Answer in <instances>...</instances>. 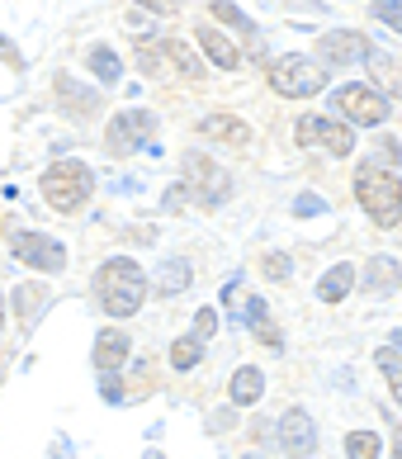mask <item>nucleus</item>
I'll return each mask as SVG.
<instances>
[{
  "label": "nucleus",
  "mask_w": 402,
  "mask_h": 459,
  "mask_svg": "<svg viewBox=\"0 0 402 459\" xmlns=\"http://www.w3.org/2000/svg\"><path fill=\"white\" fill-rule=\"evenodd\" d=\"M379 450H383V446H379L374 431H350V436H346V455H350V459H379Z\"/></svg>",
  "instance_id": "b1692460"
},
{
  "label": "nucleus",
  "mask_w": 402,
  "mask_h": 459,
  "mask_svg": "<svg viewBox=\"0 0 402 459\" xmlns=\"http://www.w3.org/2000/svg\"><path fill=\"white\" fill-rule=\"evenodd\" d=\"M294 213H298V218H317V213H327V204L317 199V195H298V199H294Z\"/></svg>",
  "instance_id": "c756f323"
},
{
  "label": "nucleus",
  "mask_w": 402,
  "mask_h": 459,
  "mask_svg": "<svg viewBox=\"0 0 402 459\" xmlns=\"http://www.w3.org/2000/svg\"><path fill=\"white\" fill-rule=\"evenodd\" d=\"M393 351L402 355V332H393Z\"/></svg>",
  "instance_id": "f704fd0d"
},
{
  "label": "nucleus",
  "mask_w": 402,
  "mask_h": 459,
  "mask_svg": "<svg viewBox=\"0 0 402 459\" xmlns=\"http://www.w3.org/2000/svg\"><path fill=\"white\" fill-rule=\"evenodd\" d=\"M185 199H190V185H171V190H166V209H180Z\"/></svg>",
  "instance_id": "2f4dec72"
},
{
  "label": "nucleus",
  "mask_w": 402,
  "mask_h": 459,
  "mask_svg": "<svg viewBox=\"0 0 402 459\" xmlns=\"http://www.w3.org/2000/svg\"><path fill=\"white\" fill-rule=\"evenodd\" d=\"M86 62H90V72H95L99 81H105V86H114V81L124 76V62H119V53H109L105 43H99V48H90V53H86Z\"/></svg>",
  "instance_id": "aec40b11"
},
{
  "label": "nucleus",
  "mask_w": 402,
  "mask_h": 459,
  "mask_svg": "<svg viewBox=\"0 0 402 459\" xmlns=\"http://www.w3.org/2000/svg\"><path fill=\"white\" fill-rule=\"evenodd\" d=\"M322 57L337 62V66H350V62H370V43H364V33L355 29H337L322 39Z\"/></svg>",
  "instance_id": "9b49d317"
},
{
  "label": "nucleus",
  "mask_w": 402,
  "mask_h": 459,
  "mask_svg": "<svg viewBox=\"0 0 402 459\" xmlns=\"http://www.w3.org/2000/svg\"><path fill=\"white\" fill-rule=\"evenodd\" d=\"M190 284V261H166V275H161V294H180Z\"/></svg>",
  "instance_id": "bb28decb"
},
{
  "label": "nucleus",
  "mask_w": 402,
  "mask_h": 459,
  "mask_svg": "<svg viewBox=\"0 0 402 459\" xmlns=\"http://www.w3.org/2000/svg\"><path fill=\"white\" fill-rule=\"evenodd\" d=\"M157 53H161L166 62H171V72H175V76H185V81H204V66H199V57H194L180 39H161V43H157Z\"/></svg>",
  "instance_id": "dca6fc26"
},
{
  "label": "nucleus",
  "mask_w": 402,
  "mask_h": 459,
  "mask_svg": "<svg viewBox=\"0 0 402 459\" xmlns=\"http://www.w3.org/2000/svg\"><path fill=\"white\" fill-rule=\"evenodd\" d=\"M142 10H157V14H166V10H175V0H138Z\"/></svg>",
  "instance_id": "72a5a7b5"
},
{
  "label": "nucleus",
  "mask_w": 402,
  "mask_h": 459,
  "mask_svg": "<svg viewBox=\"0 0 402 459\" xmlns=\"http://www.w3.org/2000/svg\"><path fill=\"white\" fill-rule=\"evenodd\" d=\"M95 294L105 303V313L114 317H133L142 308V294H147V275L133 256H109L99 265V280H95Z\"/></svg>",
  "instance_id": "f257e3e1"
},
{
  "label": "nucleus",
  "mask_w": 402,
  "mask_h": 459,
  "mask_svg": "<svg viewBox=\"0 0 402 459\" xmlns=\"http://www.w3.org/2000/svg\"><path fill=\"white\" fill-rule=\"evenodd\" d=\"M294 138H298V147H327L331 157H350L355 152V128L341 124V118H327V114H304Z\"/></svg>",
  "instance_id": "39448f33"
},
{
  "label": "nucleus",
  "mask_w": 402,
  "mask_h": 459,
  "mask_svg": "<svg viewBox=\"0 0 402 459\" xmlns=\"http://www.w3.org/2000/svg\"><path fill=\"white\" fill-rule=\"evenodd\" d=\"M157 133V114H147V109H124V114H114L109 118V152H133L138 143H147Z\"/></svg>",
  "instance_id": "6e6552de"
},
{
  "label": "nucleus",
  "mask_w": 402,
  "mask_h": 459,
  "mask_svg": "<svg viewBox=\"0 0 402 459\" xmlns=\"http://www.w3.org/2000/svg\"><path fill=\"white\" fill-rule=\"evenodd\" d=\"M0 327H5V299H0Z\"/></svg>",
  "instance_id": "c9c22d12"
},
{
  "label": "nucleus",
  "mask_w": 402,
  "mask_h": 459,
  "mask_svg": "<svg viewBox=\"0 0 402 459\" xmlns=\"http://www.w3.org/2000/svg\"><path fill=\"white\" fill-rule=\"evenodd\" d=\"M279 446L289 459H312L317 455V427L304 407H289V412L279 417Z\"/></svg>",
  "instance_id": "1a4fd4ad"
},
{
  "label": "nucleus",
  "mask_w": 402,
  "mask_h": 459,
  "mask_svg": "<svg viewBox=\"0 0 402 459\" xmlns=\"http://www.w3.org/2000/svg\"><path fill=\"white\" fill-rule=\"evenodd\" d=\"M265 275H270V280H289V256H284V251H270V256H265Z\"/></svg>",
  "instance_id": "7c9ffc66"
},
{
  "label": "nucleus",
  "mask_w": 402,
  "mask_h": 459,
  "mask_svg": "<svg viewBox=\"0 0 402 459\" xmlns=\"http://www.w3.org/2000/svg\"><path fill=\"white\" fill-rule=\"evenodd\" d=\"M261 394H265V374L256 365H242L237 374H232V403H237V407L261 403Z\"/></svg>",
  "instance_id": "a211bd4d"
},
{
  "label": "nucleus",
  "mask_w": 402,
  "mask_h": 459,
  "mask_svg": "<svg viewBox=\"0 0 402 459\" xmlns=\"http://www.w3.org/2000/svg\"><path fill=\"white\" fill-rule=\"evenodd\" d=\"M194 39L204 43V53H209V62H218V66H227V72H232V66L242 62V53H237V43H232V39H227L223 29H213V24H199V33H194Z\"/></svg>",
  "instance_id": "ddd939ff"
},
{
  "label": "nucleus",
  "mask_w": 402,
  "mask_h": 459,
  "mask_svg": "<svg viewBox=\"0 0 402 459\" xmlns=\"http://www.w3.org/2000/svg\"><path fill=\"white\" fill-rule=\"evenodd\" d=\"M360 284H364V294H370V299H374V294H393V289L402 284L398 261H393V256H374L370 265H364V280H360Z\"/></svg>",
  "instance_id": "2eb2a0df"
},
{
  "label": "nucleus",
  "mask_w": 402,
  "mask_h": 459,
  "mask_svg": "<svg viewBox=\"0 0 402 459\" xmlns=\"http://www.w3.org/2000/svg\"><path fill=\"white\" fill-rule=\"evenodd\" d=\"M355 195H360V209L370 213L379 228H393L402 218V180L398 176H389V171H360Z\"/></svg>",
  "instance_id": "7ed1b4c3"
},
{
  "label": "nucleus",
  "mask_w": 402,
  "mask_h": 459,
  "mask_svg": "<svg viewBox=\"0 0 402 459\" xmlns=\"http://www.w3.org/2000/svg\"><path fill=\"white\" fill-rule=\"evenodd\" d=\"M14 303H20V313H24V322H33V317H38V308H43V303H47V294H43L38 284H20V294H14Z\"/></svg>",
  "instance_id": "a878e982"
},
{
  "label": "nucleus",
  "mask_w": 402,
  "mask_h": 459,
  "mask_svg": "<svg viewBox=\"0 0 402 459\" xmlns=\"http://www.w3.org/2000/svg\"><path fill=\"white\" fill-rule=\"evenodd\" d=\"M99 394H105L109 403H119V398H124V388H119V379H114V374H105V384H99Z\"/></svg>",
  "instance_id": "473e14b6"
},
{
  "label": "nucleus",
  "mask_w": 402,
  "mask_h": 459,
  "mask_svg": "<svg viewBox=\"0 0 402 459\" xmlns=\"http://www.w3.org/2000/svg\"><path fill=\"white\" fill-rule=\"evenodd\" d=\"M185 185H190V195H204V204H218V199H227V176L213 166V157H204V152H190V161H185Z\"/></svg>",
  "instance_id": "9d476101"
},
{
  "label": "nucleus",
  "mask_w": 402,
  "mask_h": 459,
  "mask_svg": "<svg viewBox=\"0 0 402 459\" xmlns=\"http://www.w3.org/2000/svg\"><path fill=\"white\" fill-rule=\"evenodd\" d=\"M199 133L213 138V143H227V147H251V128L232 114H209L204 124H199Z\"/></svg>",
  "instance_id": "f8f14e48"
},
{
  "label": "nucleus",
  "mask_w": 402,
  "mask_h": 459,
  "mask_svg": "<svg viewBox=\"0 0 402 459\" xmlns=\"http://www.w3.org/2000/svg\"><path fill=\"white\" fill-rule=\"evenodd\" d=\"M38 190H43V199L53 204L57 213H76V209H86V199L95 190V176H90L86 161H53L43 171Z\"/></svg>",
  "instance_id": "f03ea898"
},
{
  "label": "nucleus",
  "mask_w": 402,
  "mask_h": 459,
  "mask_svg": "<svg viewBox=\"0 0 402 459\" xmlns=\"http://www.w3.org/2000/svg\"><path fill=\"white\" fill-rule=\"evenodd\" d=\"M124 360H128V336L105 327V332L95 336V369H99V374H114Z\"/></svg>",
  "instance_id": "4468645a"
},
{
  "label": "nucleus",
  "mask_w": 402,
  "mask_h": 459,
  "mask_svg": "<svg viewBox=\"0 0 402 459\" xmlns=\"http://www.w3.org/2000/svg\"><path fill=\"white\" fill-rule=\"evenodd\" d=\"M374 14L383 24H389L393 33H402V0H374Z\"/></svg>",
  "instance_id": "cd10ccee"
},
{
  "label": "nucleus",
  "mask_w": 402,
  "mask_h": 459,
  "mask_svg": "<svg viewBox=\"0 0 402 459\" xmlns=\"http://www.w3.org/2000/svg\"><path fill=\"white\" fill-rule=\"evenodd\" d=\"M199 355H204V342H199V336H180L175 351H171V365H175V369H194Z\"/></svg>",
  "instance_id": "393cba45"
},
{
  "label": "nucleus",
  "mask_w": 402,
  "mask_h": 459,
  "mask_svg": "<svg viewBox=\"0 0 402 459\" xmlns=\"http://www.w3.org/2000/svg\"><path fill=\"white\" fill-rule=\"evenodd\" d=\"M270 86L279 95H294V100H308L327 86V66L317 62V57H304V53H289V57H279L270 62Z\"/></svg>",
  "instance_id": "20e7f679"
},
{
  "label": "nucleus",
  "mask_w": 402,
  "mask_h": 459,
  "mask_svg": "<svg viewBox=\"0 0 402 459\" xmlns=\"http://www.w3.org/2000/svg\"><path fill=\"white\" fill-rule=\"evenodd\" d=\"M350 284H355V265L337 261L322 280H317V299H322V303H341V299L350 294Z\"/></svg>",
  "instance_id": "f3484780"
},
{
  "label": "nucleus",
  "mask_w": 402,
  "mask_h": 459,
  "mask_svg": "<svg viewBox=\"0 0 402 459\" xmlns=\"http://www.w3.org/2000/svg\"><path fill=\"white\" fill-rule=\"evenodd\" d=\"M374 365H379V374H383V379H389L393 398H398V407H402V355H398L393 346H383V351L374 355Z\"/></svg>",
  "instance_id": "4be33fe9"
},
{
  "label": "nucleus",
  "mask_w": 402,
  "mask_h": 459,
  "mask_svg": "<svg viewBox=\"0 0 402 459\" xmlns=\"http://www.w3.org/2000/svg\"><path fill=\"white\" fill-rule=\"evenodd\" d=\"M213 332H218V308H199L194 313V336H199V342H209Z\"/></svg>",
  "instance_id": "c85d7f7f"
},
{
  "label": "nucleus",
  "mask_w": 402,
  "mask_h": 459,
  "mask_svg": "<svg viewBox=\"0 0 402 459\" xmlns=\"http://www.w3.org/2000/svg\"><path fill=\"white\" fill-rule=\"evenodd\" d=\"M57 95H62V105H76L81 114H95L99 109V95L86 91V86H76L72 76H57Z\"/></svg>",
  "instance_id": "412c9836"
},
{
  "label": "nucleus",
  "mask_w": 402,
  "mask_h": 459,
  "mask_svg": "<svg viewBox=\"0 0 402 459\" xmlns=\"http://www.w3.org/2000/svg\"><path fill=\"white\" fill-rule=\"evenodd\" d=\"M10 251L33 270H62L66 265V247L53 242V237H43V232H29V228L10 232Z\"/></svg>",
  "instance_id": "0eeeda50"
},
{
  "label": "nucleus",
  "mask_w": 402,
  "mask_h": 459,
  "mask_svg": "<svg viewBox=\"0 0 402 459\" xmlns=\"http://www.w3.org/2000/svg\"><path fill=\"white\" fill-rule=\"evenodd\" d=\"M337 109H341V124L374 128V124L389 118V100H383L374 86H341L337 91Z\"/></svg>",
  "instance_id": "423d86ee"
},
{
  "label": "nucleus",
  "mask_w": 402,
  "mask_h": 459,
  "mask_svg": "<svg viewBox=\"0 0 402 459\" xmlns=\"http://www.w3.org/2000/svg\"><path fill=\"white\" fill-rule=\"evenodd\" d=\"M213 20L227 24V29H237V33H246V39H256V20H251V14H242L237 5H223V0H218V5H213Z\"/></svg>",
  "instance_id": "5701e85b"
},
{
  "label": "nucleus",
  "mask_w": 402,
  "mask_h": 459,
  "mask_svg": "<svg viewBox=\"0 0 402 459\" xmlns=\"http://www.w3.org/2000/svg\"><path fill=\"white\" fill-rule=\"evenodd\" d=\"M147 459H161V455H147Z\"/></svg>",
  "instance_id": "e433bc0d"
},
{
  "label": "nucleus",
  "mask_w": 402,
  "mask_h": 459,
  "mask_svg": "<svg viewBox=\"0 0 402 459\" xmlns=\"http://www.w3.org/2000/svg\"><path fill=\"white\" fill-rule=\"evenodd\" d=\"M265 308H270V303H265V299H246V308H242V317L251 322V332H256V336H265V346H284V336L270 327V313H265Z\"/></svg>",
  "instance_id": "6ab92c4d"
}]
</instances>
